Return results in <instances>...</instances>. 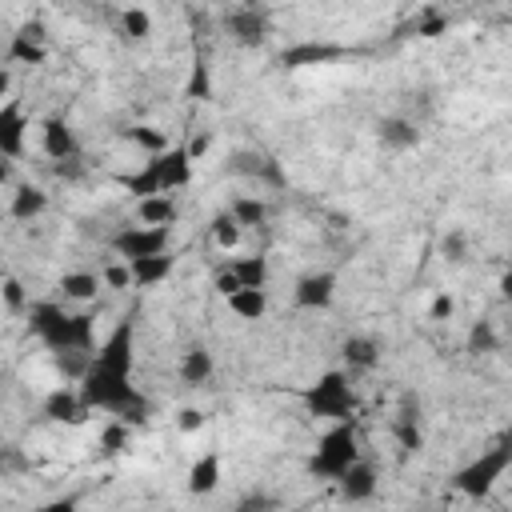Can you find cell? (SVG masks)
Here are the masks:
<instances>
[{
	"instance_id": "obj_1",
	"label": "cell",
	"mask_w": 512,
	"mask_h": 512,
	"mask_svg": "<svg viewBox=\"0 0 512 512\" xmlns=\"http://www.w3.org/2000/svg\"><path fill=\"white\" fill-rule=\"evenodd\" d=\"M132 344L136 328L132 320H120L100 348H92L88 368L80 376V400L92 412H112L120 424H144L148 420V396L132 384Z\"/></svg>"
},
{
	"instance_id": "obj_2",
	"label": "cell",
	"mask_w": 512,
	"mask_h": 512,
	"mask_svg": "<svg viewBox=\"0 0 512 512\" xmlns=\"http://www.w3.org/2000/svg\"><path fill=\"white\" fill-rule=\"evenodd\" d=\"M32 320V332L60 356V352H84V356H92V348H96V332H92V316L88 312H76V316H68L64 308H56L52 300H40V304H32V312H28Z\"/></svg>"
},
{
	"instance_id": "obj_3",
	"label": "cell",
	"mask_w": 512,
	"mask_h": 512,
	"mask_svg": "<svg viewBox=\"0 0 512 512\" xmlns=\"http://www.w3.org/2000/svg\"><path fill=\"white\" fill-rule=\"evenodd\" d=\"M356 460H360L356 424H352V420H340V424H332V428L320 436V444H316V452H312V460H308V472H312L316 480H340Z\"/></svg>"
},
{
	"instance_id": "obj_4",
	"label": "cell",
	"mask_w": 512,
	"mask_h": 512,
	"mask_svg": "<svg viewBox=\"0 0 512 512\" xmlns=\"http://www.w3.org/2000/svg\"><path fill=\"white\" fill-rule=\"evenodd\" d=\"M304 408H308L312 416H320V420H332V424L352 420V412H356V388H352V376L340 372V368L324 372L320 380H312V384L304 388Z\"/></svg>"
},
{
	"instance_id": "obj_5",
	"label": "cell",
	"mask_w": 512,
	"mask_h": 512,
	"mask_svg": "<svg viewBox=\"0 0 512 512\" xmlns=\"http://www.w3.org/2000/svg\"><path fill=\"white\" fill-rule=\"evenodd\" d=\"M508 460H512V448H508V444H496V448L480 452L472 464H464V468L452 476V488H456L460 496L480 500V496H488V492L496 488V480L508 472Z\"/></svg>"
},
{
	"instance_id": "obj_6",
	"label": "cell",
	"mask_w": 512,
	"mask_h": 512,
	"mask_svg": "<svg viewBox=\"0 0 512 512\" xmlns=\"http://www.w3.org/2000/svg\"><path fill=\"white\" fill-rule=\"evenodd\" d=\"M168 244H172V228H148V224H140V228H120V232L112 236V252L124 256V264L144 260V256H164Z\"/></svg>"
},
{
	"instance_id": "obj_7",
	"label": "cell",
	"mask_w": 512,
	"mask_h": 512,
	"mask_svg": "<svg viewBox=\"0 0 512 512\" xmlns=\"http://www.w3.org/2000/svg\"><path fill=\"white\" fill-rule=\"evenodd\" d=\"M224 32L236 40V44H244V48H260L264 40H268V16L260 12V8H232L228 16H224Z\"/></svg>"
},
{
	"instance_id": "obj_8",
	"label": "cell",
	"mask_w": 512,
	"mask_h": 512,
	"mask_svg": "<svg viewBox=\"0 0 512 512\" xmlns=\"http://www.w3.org/2000/svg\"><path fill=\"white\" fill-rule=\"evenodd\" d=\"M292 300H296V308H304V312H324V308H332V300H336V276H332V272H308V276H300L296 288H292Z\"/></svg>"
},
{
	"instance_id": "obj_9",
	"label": "cell",
	"mask_w": 512,
	"mask_h": 512,
	"mask_svg": "<svg viewBox=\"0 0 512 512\" xmlns=\"http://www.w3.org/2000/svg\"><path fill=\"white\" fill-rule=\"evenodd\" d=\"M24 136H28V116L16 100L0 104V156L4 160H16L24 156Z\"/></svg>"
},
{
	"instance_id": "obj_10",
	"label": "cell",
	"mask_w": 512,
	"mask_h": 512,
	"mask_svg": "<svg viewBox=\"0 0 512 512\" xmlns=\"http://www.w3.org/2000/svg\"><path fill=\"white\" fill-rule=\"evenodd\" d=\"M48 60V44H44V32L40 24H24L20 32H12L8 40V64H44Z\"/></svg>"
},
{
	"instance_id": "obj_11",
	"label": "cell",
	"mask_w": 512,
	"mask_h": 512,
	"mask_svg": "<svg viewBox=\"0 0 512 512\" xmlns=\"http://www.w3.org/2000/svg\"><path fill=\"white\" fill-rule=\"evenodd\" d=\"M40 132H44V152H48L56 164L80 160V140H76V132H72L60 116H48V120L40 124Z\"/></svg>"
},
{
	"instance_id": "obj_12",
	"label": "cell",
	"mask_w": 512,
	"mask_h": 512,
	"mask_svg": "<svg viewBox=\"0 0 512 512\" xmlns=\"http://www.w3.org/2000/svg\"><path fill=\"white\" fill-rule=\"evenodd\" d=\"M148 160L156 164V176H160V188L164 192H176V188L192 184V160H188L184 148H168V152L148 156Z\"/></svg>"
},
{
	"instance_id": "obj_13",
	"label": "cell",
	"mask_w": 512,
	"mask_h": 512,
	"mask_svg": "<svg viewBox=\"0 0 512 512\" xmlns=\"http://www.w3.org/2000/svg\"><path fill=\"white\" fill-rule=\"evenodd\" d=\"M336 488H340V500H348V504H364V500L376 496V468L364 464V460H356V464L336 480Z\"/></svg>"
},
{
	"instance_id": "obj_14",
	"label": "cell",
	"mask_w": 512,
	"mask_h": 512,
	"mask_svg": "<svg viewBox=\"0 0 512 512\" xmlns=\"http://www.w3.org/2000/svg\"><path fill=\"white\" fill-rule=\"evenodd\" d=\"M44 416L56 420V424H84V420H88V408H84L80 392L56 388V392H48V400H44Z\"/></svg>"
},
{
	"instance_id": "obj_15",
	"label": "cell",
	"mask_w": 512,
	"mask_h": 512,
	"mask_svg": "<svg viewBox=\"0 0 512 512\" xmlns=\"http://www.w3.org/2000/svg\"><path fill=\"white\" fill-rule=\"evenodd\" d=\"M376 136H380V144L392 148V152H408V148L420 144V128H416L408 116H384V120L376 124Z\"/></svg>"
},
{
	"instance_id": "obj_16",
	"label": "cell",
	"mask_w": 512,
	"mask_h": 512,
	"mask_svg": "<svg viewBox=\"0 0 512 512\" xmlns=\"http://www.w3.org/2000/svg\"><path fill=\"white\" fill-rule=\"evenodd\" d=\"M172 268H176V256H172V252H164V256H144V260H132V264H128L132 284H140V288L164 284V280L172 276Z\"/></svg>"
},
{
	"instance_id": "obj_17",
	"label": "cell",
	"mask_w": 512,
	"mask_h": 512,
	"mask_svg": "<svg viewBox=\"0 0 512 512\" xmlns=\"http://www.w3.org/2000/svg\"><path fill=\"white\" fill-rule=\"evenodd\" d=\"M340 356H344V364H348L352 372H372V368L380 364V344H376L372 336H348V340L340 344Z\"/></svg>"
},
{
	"instance_id": "obj_18",
	"label": "cell",
	"mask_w": 512,
	"mask_h": 512,
	"mask_svg": "<svg viewBox=\"0 0 512 512\" xmlns=\"http://www.w3.org/2000/svg\"><path fill=\"white\" fill-rule=\"evenodd\" d=\"M216 484H220V452L196 456L192 468H188V492L192 496H208V492H216Z\"/></svg>"
},
{
	"instance_id": "obj_19",
	"label": "cell",
	"mask_w": 512,
	"mask_h": 512,
	"mask_svg": "<svg viewBox=\"0 0 512 512\" xmlns=\"http://www.w3.org/2000/svg\"><path fill=\"white\" fill-rule=\"evenodd\" d=\"M8 212H12V220H36V216L48 212V192L36 188V184H20V188L12 192Z\"/></svg>"
},
{
	"instance_id": "obj_20",
	"label": "cell",
	"mask_w": 512,
	"mask_h": 512,
	"mask_svg": "<svg viewBox=\"0 0 512 512\" xmlns=\"http://www.w3.org/2000/svg\"><path fill=\"white\" fill-rule=\"evenodd\" d=\"M344 48H336V44H320V40H308V44H296V48H288L284 56H280V64L284 68H304V64H324V60H336Z\"/></svg>"
},
{
	"instance_id": "obj_21",
	"label": "cell",
	"mask_w": 512,
	"mask_h": 512,
	"mask_svg": "<svg viewBox=\"0 0 512 512\" xmlns=\"http://www.w3.org/2000/svg\"><path fill=\"white\" fill-rule=\"evenodd\" d=\"M212 352L208 348H200V344H192L184 356H180V380L184 384H192V388H200V384H208L212 380Z\"/></svg>"
},
{
	"instance_id": "obj_22",
	"label": "cell",
	"mask_w": 512,
	"mask_h": 512,
	"mask_svg": "<svg viewBox=\"0 0 512 512\" xmlns=\"http://www.w3.org/2000/svg\"><path fill=\"white\" fill-rule=\"evenodd\" d=\"M120 184H124V188H128V196H136V200H148V196H168V192L160 188V176H156V164H152V160H144V168L128 172Z\"/></svg>"
},
{
	"instance_id": "obj_23",
	"label": "cell",
	"mask_w": 512,
	"mask_h": 512,
	"mask_svg": "<svg viewBox=\"0 0 512 512\" xmlns=\"http://www.w3.org/2000/svg\"><path fill=\"white\" fill-rule=\"evenodd\" d=\"M228 272L236 276L240 288H264L268 284V256H240L228 264Z\"/></svg>"
},
{
	"instance_id": "obj_24",
	"label": "cell",
	"mask_w": 512,
	"mask_h": 512,
	"mask_svg": "<svg viewBox=\"0 0 512 512\" xmlns=\"http://www.w3.org/2000/svg\"><path fill=\"white\" fill-rule=\"evenodd\" d=\"M228 308L240 320H260L268 312V296H264V288H240V292L228 296Z\"/></svg>"
},
{
	"instance_id": "obj_25",
	"label": "cell",
	"mask_w": 512,
	"mask_h": 512,
	"mask_svg": "<svg viewBox=\"0 0 512 512\" xmlns=\"http://www.w3.org/2000/svg\"><path fill=\"white\" fill-rule=\"evenodd\" d=\"M140 220H144L148 228H172V220H176V200H172V196H148V200H140Z\"/></svg>"
},
{
	"instance_id": "obj_26",
	"label": "cell",
	"mask_w": 512,
	"mask_h": 512,
	"mask_svg": "<svg viewBox=\"0 0 512 512\" xmlns=\"http://www.w3.org/2000/svg\"><path fill=\"white\" fill-rule=\"evenodd\" d=\"M392 432H396V440H400V448H408V452H420V444H424V436H420V424H416V404H412V396L404 400V412L396 416V424H392Z\"/></svg>"
},
{
	"instance_id": "obj_27",
	"label": "cell",
	"mask_w": 512,
	"mask_h": 512,
	"mask_svg": "<svg viewBox=\"0 0 512 512\" xmlns=\"http://www.w3.org/2000/svg\"><path fill=\"white\" fill-rule=\"evenodd\" d=\"M124 136H128V144L144 148L148 156H160V152H168V148H172V144H168V136H164V128H152V124H132Z\"/></svg>"
},
{
	"instance_id": "obj_28",
	"label": "cell",
	"mask_w": 512,
	"mask_h": 512,
	"mask_svg": "<svg viewBox=\"0 0 512 512\" xmlns=\"http://www.w3.org/2000/svg\"><path fill=\"white\" fill-rule=\"evenodd\" d=\"M96 288H100V276H96V272H64V276H60L64 300H92Z\"/></svg>"
},
{
	"instance_id": "obj_29",
	"label": "cell",
	"mask_w": 512,
	"mask_h": 512,
	"mask_svg": "<svg viewBox=\"0 0 512 512\" xmlns=\"http://www.w3.org/2000/svg\"><path fill=\"white\" fill-rule=\"evenodd\" d=\"M228 216H232L240 228H248V224L256 228V224H264V216H268V204H264L260 196H236Z\"/></svg>"
},
{
	"instance_id": "obj_30",
	"label": "cell",
	"mask_w": 512,
	"mask_h": 512,
	"mask_svg": "<svg viewBox=\"0 0 512 512\" xmlns=\"http://www.w3.org/2000/svg\"><path fill=\"white\" fill-rule=\"evenodd\" d=\"M496 348H500L496 328H492L488 320H476L472 332H468V352H472V356H488V352H496Z\"/></svg>"
},
{
	"instance_id": "obj_31",
	"label": "cell",
	"mask_w": 512,
	"mask_h": 512,
	"mask_svg": "<svg viewBox=\"0 0 512 512\" xmlns=\"http://www.w3.org/2000/svg\"><path fill=\"white\" fill-rule=\"evenodd\" d=\"M128 444H132L128 424H120V420L104 424V432H100V452H104V456H120V452H128Z\"/></svg>"
},
{
	"instance_id": "obj_32",
	"label": "cell",
	"mask_w": 512,
	"mask_h": 512,
	"mask_svg": "<svg viewBox=\"0 0 512 512\" xmlns=\"http://www.w3.org/2000/svg\"><path fill=\"white\" fill-rule=\"evenodd\" d=\"M184 92H188L192 100H208V96H212V72H208V60H204V56L192 60V76H188Z\"/></svg>"
},
{
	"instance_id": "obj_33",
	"label": "cell",
	"mask_w": 512,
	"mask_h": 512,
	"mask_svg": "<svg viewBox=\"0 0 512 512\" xmlns=\"http://www.w3.org/2000/svg\"><path fill=\"white\" fill-rule=\"evenodd\" d=\"M120 32H124L128 40H144V36L152 32V16H148L144 8H128V12L120 16Z\"/></svg>"
},
{
	"instance_id": "obj_34",
	"label": "cell",
	"mask_w": 512,
	"mask_h": 512,
	"mask_svg": "<svg viewBox=\"0 0 512 512\" xmlns=\"http://www.w3.org/2000/svg\"><path fill=\"white\" fill-rule=\"evenodd\" d=\"M32 464H28V456H24V448H16V444H0V476H20V472H28Z\"/></svg>"
},
{
	"instance_id": "obj_35",
	"label": "cell",
	"mask_w": 512,
	"mask_h": 512,
	"mask_svg": "<svg viewBox=\"0 0 512 512\" xmlns=\"http://www.w3.org/2000/svg\"><path fill=\"white\" fill-rule=\"evenodd\" d=\"M212 240H216L220 248H236V244H240V224L220 212V216L212 220Z\"/></svg>"
},
{
	"instance_id": "obj_36",
	"label": "cell",
	"mask_w": 512,
	"mask_h": 512,
	"mask_svg": "<svg viewBox=\"0 0 512 512\" xmlns=\"http://www.w3.org/2000/svg\"><path fill=\"white\" fill-rule=\"evenodd\" d=\"M0 300L12 308V312H24L28 308V296H24V284L16 280V276H4L0 280Z\"/></svg>"
},
{
	"instance_id": "obj_37",
	"label": "cell",
	"mask_w": 512,
	"mask_h": 512,
	"mask_svg": "<svg viewBox=\"0 0 512 512\" xmlns=\"http://www.w3.org/2000/svg\"><path fill=\"white\" fill-rule=\"evenodd\" d=\"M232 512H280V500L268 496V492H248L244 500H236Z\"/></svg>"
},
{
	"instance_id": "obj_38",
	"label": "cell",
	"mask_w": 512,
	"mask_h": 512,
	"mask_svg": "<svg viewBox=\"0 0 512 512\" xmlns=\"http://www.w3.org/2000/svg\"><path fill=\"white\" fill-rule=\"evenodd\" d=\"M440 252H444V260L464 264V260H468V240H464V232H448V236L440 240Z\"/></svg>"
},
{
	"instance_id": "obj_39",
	"label": "cell",
	"mask_w": 512,
	"mask_h": 512,
	"mask_svg": "<svg viewBox=\"0 0 512 512\" xmlns=\"http://www.w3.org/2000/svg\"><path fill=\"white\" fill-rule=\"evenodd\" d=\"M204 420H208V416H204L200 408H180V412H176V428H180V432H200Z\"/></svg>"
},
{
	"instance_id": "obj_40",
	"label": "cell",
	"mask_w": 512,
	"mask_h": 512,
	"mask_svg": "<svg viewBox=\"0 0 512 512\" xmlns=\"http://www.w3.org/2000/svg\"><path fill=\"white\" fill-rule=\"evenodd\" d=\"M104 284H108V288H128V284H132L128 264H108V268H104Z\"/></svg>"
},
{
	"instance_id": "obj_41",
	"label": "cell",
	"mask_w": 512,
	"mask_h": 512,
	"mask_svg": "<svg viewBox=\"0 0 512 512\" xmlns=\"http://www.w3.org/2000/svg\"><path fill=\"white\" fill-rule=\"evenodd\" d=\"M212 288H216L220 296H232V292H240V284H236V276H232L228 268H220V272L212 276Z\"/></svg>"
},
{
	"instance_id": "obj_42",
	"label": "cell",
	"mask_w": 512,
	"mask_h": 512,
	"mask_svg": "<svg viewBox=\"0 0 512 512\" xmlns=\"http://www.w3.org/2000/svg\"><path fill=\"white\" fill-rule=\"evenodd\" d=\"M32 512H80V504H76L72 496H56V500H44V504L32 508Z\"/></svg>"
},
{
	"instance_id": "obj_43",
	"label": "cell",
	"mask_w": 512,
	"mask_h": 512,
	"mask_svg": "<svg viewBox=\"0 0 512 512\" xmlns=\"http://www.w3.org/2000/svg\"><path fill=\"white\" fill-rule=\"evenodd\" d=\"M452 312H456V300H452L448 292H440V296L432 300V320H448Z\"/></svg>"
},
{
	"instance_id": "obj_44",
	"label": "cell",
	"mask_w": 512,
	"mask_h": 512,
	"mask_svg": "<svg viewBox=\"0 0 512 512\" xmlns=\"http://www.w3.org/2000/svg\"><path fill=\"white\" fill-rule=\"evenodd\" d=\"M440 28H444V16H436V12H432L416 32H420V36H440Z\"/></svg>"
},
{
	"instance_id": "obj_45",
	"label": "cell",
	"mask_w": 512,
	"mask_h": 512,
	"mask_svg": "<svg viewBox=\"0 0 512 512\" xmlns=\"http://www.w3.org/2000/svg\"><path fill=\"white\" fill-rule=\"evenodd\" d=\"M8 88H12V72L0 64V96H8Z\"/></svg>"
},
{
	"instance_id": "obj_46",
	"label": "cell",
	"mask_w": 512,
	"mask_h": 512,
	"mask_svg": "<svg viewBox=\"0 0 512 512\" xmlns=\"http://www.w3.org/2000/svg\"><path fill=\"white\" fill-rule=\"evenodd\" d=\"M4 180H8V160L0 156V184H4Z\"/></svg>"
}]
</instances>
